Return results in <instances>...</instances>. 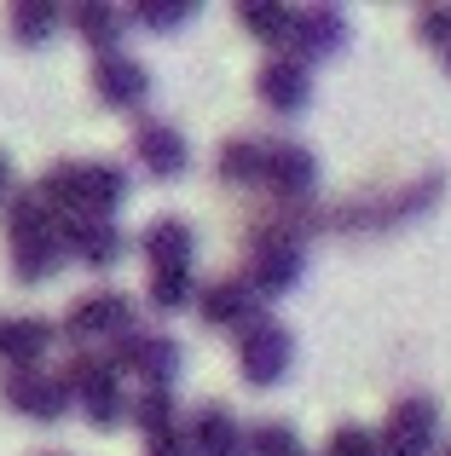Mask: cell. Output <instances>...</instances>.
<instances>
[{
	"label": "cell",
	"mask_w": 451,
	"mask_h": 456,
	"mask_svg": "<svg viewBox=\"0 0 451 456\" xmlns=\"http://www.w3.org/2000/svg\"><path fill=\"white\" fill-rule=\"evenodd\" d=\"M324 456H382V439H376V428L341 422V428H330V445H324Z\"/></svg>",
	"instance_id": "f1b7e54d"
},
{
	"label": "cell",
	"mask_w": 451,
	"mask_h": 456,
	"mask_svg": "<svg viewBox=\"0 0 451 456\" xmlns=\"http://www.w3.org/2000/svg\"><path fill=\"white\" fill-rule=\"evenodd\" d=\"M440 456H451V445H446V451H440Z\"/></svg>",
	"instance_id": "e575fe53"
},
{
	"label": "cell",
	"mask_w": 451,
	"mask_h": 456,
	"mask_svg": "<svg viewBox=\"0 0 451 456\" xmlns=\"http://www.w3.org/2000/svg\"><path fill=\"white\" fill-rule=\"evenodd\" d=\"M139 248H145V266L151 272H174V266H192L197 260V232L180 220V214H162L139 232Z\"/></svg>",
	"instance_id": "ffe728a7"
},
{
	"label": "cell",
	"mask_w": 451,
	"mask_h": 456,
	"mask_svg": "<svg viewBox=\"0 0 451 456\" xmlns=\"http://www.w3.org/2000/svg\"><path fill=\"white\" fill-rule=\"evenodd\" d=\"M127 23H134V12H127V6H111V0H81V6H70V29L93 46V58L122 53Z\"/></svg>",
	"instance_id": "d6986e66"
},
{
	"label": "cell",
	"mask_w": 451,
	"mask_h": 456,
	"mask_svg": "<svg viewBox=\"0 0 451 456\" xmlns=\"http://www.w3.org/2000/svg\"><path fill=\"white\" fill-rule=\"evenodd\" d=\"M41 456H70V451H41Z\"/></svg>",
	"instance_id": "836d02e7"
},
{
	"label": "cell",
	"mask_w": 451,
	"mask_h": 456,
	"mask_svg": "<svg viewBox=\"0 0 451 456\" xmlns=\"http://www.w3.org/2000/svg\"><path fill=\"white\" fill-rule=\"evenodd\" d=\"M197 295H203V283H197L192 266L151 272V278H145V301H151V312H185V306H197Z\"/></svg>",
	"instance_id": "cb8c5ba5"
},
{
	"label": "cell",
	"mask_w": 451,
	"mask_h": 456,
	"mask_svg": "<svg viewBox=\"0 0 451 456\" xmlns=\"http://www.w3.org/2000/svg\"><path fill=\"white\" fill-rule=\"evenodd\" d=\"M440 58H446V76H451V53H440Z\"/></svg>",
	"instance_id": "d6a6232c"
},
{
	"label": "cell",
	"mask_w": 451,
	"mask_h": 456,
	"mask_svg": "<svg viewBox=\"0 0 451 456\" xmlns=\"http://www.w3.org/2000/svg\"><path fill=\"white\" fill-rule=\"evenodd\" d=\"M64 23H70V6H58V0H12L6 6V35L18 46H46Z\"/></svg>",
	"instance_id": "7402d4cb"
},
{
	"label": "cell",
	"mask_w": 451,
	"mask_h": 456,
	"mask_svg": "<svg viewBox=\"0 0 451 456\" xmlns=\"http://www.w3.org/2000/svg\"><path fill=\"white\" fill-rule=\"evenodd\" d=\"M232 18L243 23V35H255L260 46H272V53H290V35H295V6H283V0H237Z\"/></svg>",
	"instance_id": "44dd1931"
},
{
	"label": "cell",
	"mask_w": 451,
	"mask_h": 456,
	"mask_svg": "<svg viewBox=\"0 0 451 456\" xmlns=\"http://www.w3.org/2000/svg\"><path fill=\"white\" fill-rule=\"evenodd\" d=\"M35 191L46 197V208L58 220H116L134 179H127L122 162H53L41 167Z\"/></svg>",
	"instance_id": "6da1fadb"
},
{
	"label": "cell",
	"mask_w": 451,
	"mask_h": 456,
	"mask_svg": "<svg viewBox=\"0 0 451 456\" xmlns=\"http://www.w3.org/2000/svg\"><path fill=\"white\" fill-rule=\"evenodd\" d=\"M64 248L76 266L87 272H111L127 255V237L116 232V220H64Z\"/></svg>",
	"instance_id": "ac0fdd59"
},
{
	"label": "cell",
	"mask_w": 451,
	"mask_h": 456,
	"mask_svg": "<svg viewBox=\"0 0 451 456\" xmlns=\"http://www.w3.org/2000/svg\"><path fill=\"white\" fill-rule=\"evenodd\" d=\"M111 358H116V370H122V376L139 381V387H174V381H180V370H185L180 341H174L168 330H151V323H134V330L111 346Z\"/></svg>",
	"instance_id": "5b68a950"
},
{
	"label": "cell",
	"mask_w": 451,
	"mask_h": 456,
	"mask_svg": "<svg viewBox=\"0 0 451 456\" xmlns=\"http://www.w3.org/2000/svg\"><path fill=\"white\" fill-rule=\"evenodd\" d=\"M232 358H237V376H243L249 387H278L295 364V335L283 330L278 318H260L232 341Z\"/></svg>",
	"instance_id": "ba28073f"
},
{
	"label": "cell",
	"mask_w": 451,
	"mask_h": 456,
	"mask_svg": "<svg viewBox=\"0 0 451 456\" xmlns=\"http://www.w3.org/2000/svg\"><path fill=\"white\" fill-rule=\"evenodd\" d=\"M417 41L434 53H451V6H417Z\"/></svg>",
	"instance_id": "f546056e"
},
{
	"label": "cell",
	"mask_w": 451,
	"mask_h": 456,
	"mask_svg": "<svg viewBox=\"0 0 451 456\" xmlns=\"http://www.w3.org/2000/svg\"><path fill=\"white\" fill-rule=\"evenodd\" d=\"M0 225H6V243H18V237H29V232H46V225H58V214L46 208V197L35 185H23L18 197L0 208Z\"/></svg>",
	"instance_id": "d4e9b609"
},
{
	"label": "cell",
	"mask_w": 451,
	"mask_h": 456,
	"mask_svg": "<svg viewBox=\"0 0 451 456\" xmlns=\"http://www.w3.org/2000/svg\"><path fill=\"white\" fill-rule=\"evenodd\" d=\"M0 404H6L12 416H23V422H41V428L64 422V416L76 411L64 370H6V376H0Z\"/></svg>",
	"instance_id": "8992f818"
},
{
	"label": "cell",
	"mask_w": 451,
	"mask_h": 456,
	"mask_svg": "<svg viewBox=\"0 0 451 456\" xmlns=\"http://www.w3.org/2000/svg\"><path fill=\"white\" fill-rule=\"evenodd\" d=\"M18 191H23V185H18V167H12V156L0 151V208H6V202L18 197Z\"/></svg>",
	"instance_id": "1f68e13d"
},
{
	"label": "cell",
	"mask_w": 451,
	"mask_h": 456,
	"mask_svg": "<svg viewBox=\"0 0 451 456\" xmlns=\"http://www.w3.org/2000/svg\"><path fill=\"white\" fill-rule=\"evenodd\" d=\"M134 162L145 167L151 179H180L185 167H192V145H185V134L174 122H162V116H139V122H134Z\"/></svg>",
	"instance_id": "4fadbf2b"
},
{
	"label": "cell",
	"mask_w": 451,
	"mask_h": 456,
	"mask_svg": "<svg viewBox=\"0 0 451 456\" xmlns=\"http://www.w3.org/2000/svg\"><path fill=\"white\" fill-rule=\"evenodd\" d=\"M197 318H203L209 330H232V335H243L249 323L266 318V301L255 295V283H249L243 272H232V278L203 283V295H197Z\"/></svg>",
	"instance_id": "8fae6325"
},
{
	"label": "cell",
	"mask_w": 451,
	"mask_h": 456,
	"mask_svg": "<svg viewBox=\"0 0 451 456\" xmlns=\"http://www.w3.org/2000/svg\"><path fill=\"white\" fill-rule=\"evenodd\" d=\"M127 12H134L139 29L174 35V29H185V18H197V0H139V6H127Z\"/></svg>",
	"instance_id": "4316f807"
},
{
	"label": "cell",
	"mask_w": 451,
	"mask_h": 456,
	"mask_svg": "<svg viewBox=\"0 0 451 456\" xmlns=\"http://www.w3.org/2000/svg\"><path fill=\"white\" fill-rule=\"evenodd\" d=\"M255 99L272 116H301L313 104V64L295 53H266V64L255 69Z\"/></svg>",
	"instance_id": "30bf717a"
},
{
	"label": "cell",
	"mask_w": 451,
	"mask_h": 456,
	"mask_svg": "<svg viewBox=\"0 0 451 456\" xmlns=\"http://www.w3.org/2000/svg\"><path fill=\"white\" fill-rule=\"evenodd\" d=\"M87 81H93V99H99L104 110H122V116H134L139 104L151 99V69L139 64L134 53H111V58H93Z\"/></svg>",
	"instance_id": "7c38bea8"
},
{
	"label": "cell",
	"mask_w": 451,
	"mask_h": 456,
	"mask_svg": "<svg viewBox=\"0 0 451 456\" xmlns=\"http://www.w3.org/2000/svg\"><path fill=\"white\" fill-rule=\"evenodd\" d=\"M53 341H58L53 318H41V312H0V364L6 370H41Z\"/></svg>",
	"instance_id": "9a60e30c"
},
{
	"label": "cell",
	"mask_w": 451,
	"mask_h": 456,
	"mask_svg": "<svg viewBox=\"0 0 451 456\" xmlns=\"http://www.w3.org/2000/svg\"><path fill=\"white\" fill-rule=\"evenodd\" d=\"M376 439H382V456H440V404L429 393L394 399Z\"/></svg>",
	"instance_id": "52a82bcc"
},
{
	"label": "cell",
	"mask_w": 451,
	"mask_h": 456,
	"mask_svg": "<svg viewBox=\"0 0 451 456\" xmlns=\"http://www.w3.org/2000/svg\"><path fill=\"white\" fill-rule=\"evenodd\" d=\"M174 422H185L174 387H139V399H134V428L139 434H157V428H174Z\"/></svg>",
	"instance_id": "484cf974"
},
{
	"label": "cell",
	"mask_w": 451,
	"mask_h": 456,
	"mask_svg": "<svg viewBox=\"0 0 451 456\" xmlns=\"http://www.w3.org/2000/svg\"><path fill=\"white\" fill-rule=\"evenodd\" d=\"M64 381H70V399H76L81 422L99 428V434H111L116 422H127V416H134V399H127L122 370H116L111 353H70Z\"/></svg>",
	"instance_id": "7a4b0ae2"
},
{
	"label": "cell",
	"mask_w": 451,
	"mask_h": 456,
	"mask_svg": "<svg viewBox=\"0 0 451 456\" xmlns=\"http://www.w3.org/2000/svg\"><path fill=\"white\" fill-rule=\"evenodd\" d=\"M134 323H139L134 318V295L93 289V295H81V301L58 318V341H70L76 353H99V346H116Z\"/></svg>",
	"instance_id": "277c9868"
},
{
	"label": "cell",
	"mask_w": 451,
	"mask_h": 456,
	"mask_svg": "<svg viewBox=\"0 0 451 456\" xmlns=\"http://www.w3.org/2000/svg\"><path fill=\"white\" fill-rule=\"evenodd\" d=\"M348 46V12L341 6H295V35H290V53L301 64H324Z\"/></svg>",
	"instance_id": "2e32d148"
},
{
	"label": "cell",
	"mask_w": 451,
	"mask_h": 456,
	"mask_svg": "<svg viewBox=\"0 0 451 456\" xmlns=\"http://www.w3.org/2000/svg\"><path fill=\"white\" fill-rule=\"evenodd\" d=\"M260 167H266V139H249V134L226 139L215 156L220 185H260Z\"/></svg>",
	"instance_id": "603a6c76"
},
{
	"label": "cell",
	"mask_w": 451,
	"mask_h": 456,
	"mask_svg": "<svg viewBox=\"0 0 451 456\" xmlns=\"http://www.w3.org/2000/svg\"><path fill=\"white\" fill-rule=\"evenodd\" d=\"M139 451H145V456H192L185 422H174V428H157V434H139Z\"/></svg>",
	"instance_id": "4dcf8cb0"
},
{
	"label": "cell",
	"mask_w": 451,
	"mask_h": 456,
	"mask_svg": "<svg viewBox=\"0 0 451 456\" xmlns=\"http://www.w3.org/2000/svg\"><path fill=\"white\" fill-rule=\"evenodd\" d=\"M260 191L278 202L283 214L307 208L318 191V156L295 139H266V167H260Z\"/></svg>",
	"instance_id": "9c48e42d"
},
{
	"label": "cell",
	"mask_w": 451,
	"mask_h": 456,
	"mask_svg": "<svg viewBox=\"0 0 451 456\" xmlns=\"http://www.w3.org/2000/svg\"><path fill=\"white\" fill-rule=\"evenodd\" d=\"M6 260H12V278H18L23 289L46 283V278H53V272L70 260V248H64V220H58V225H46V232L18 237V243H6Z\"/></svg>",
	"instance_id": "e0dca14e"
},
{
	"label": "cell",
	"mask_w": 451,
	"mask_h": 456,
	"mask_svg": "<svg viewBox=\"0 0 451 456\" xmlns=\"http://www.w3.org/2000/svg\"><path fill=\"white\" fill-rule=\"evenodd\" d=\"M249 456H307V451L290 422H255L249 428Z\"/></svg>",
	"instance_id": "83f0119b"
},
{
	"label": "cell",
	"mask_w": 451,
	"mask_h": 456,
	"mask_svg": "<svg viewBox=\"0 0 451 456\" xmlns=\"http://www.w3.org/2000/svg\"><path fill=\"white\" fill-rule=\"evenodd\" d=\"M185 439H192V456H249V428L220 399H203L197 411H185Z\"/></svg>",
	"instance_id": "5bb4252c"
},
{
	"label": "cell",
	"mask_w": 451,
	"mask_h": 456,
	"mask_svg": "<svg viewBox=\"0 0 451 456\" xmlns=\"http://www.w3.org/2000/svg\"><path fill=\"white\" fill-rule=\"evenodd\" d=\"M243 278L255 283L260 301L290 295L295 283L307 278V243H301V232H290V220L255 225V237H249V248H243Z\"/></svg>",
	"instance_id": "3957f363"
}]
</instances>
